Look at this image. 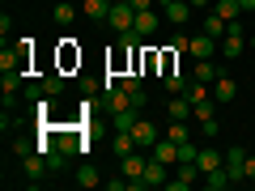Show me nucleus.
<instances>
[{"mask_svg": "<svg viewBox=\"0 0 255 191\" xmlns=\"http://www.w3.org/2000/svg\"><path fill=\"white\" fill-rule=\"evenodd\" d=\"M107 187H111V191H128L132 183H128V174H124V179H107Z\"/></svg>", "mask_w": 255, "mask_h": 191, "instance_id": "obj_37", "label": "nucleus"}, {"mask_svg": "<svg viewBox=\"0 0 255 191\" xmlns=\"http://www.w3.org/2000/svg\"><path fill=\"white\" fill-rule=\"evenodd\" d=\"M226 174H230V183H247V149H230L226 153Z\"/></svg>", "mask_w": 255, "mask_h": 191, "instance_id": "obj_5", "label": "nucleus"}, {"mask_svg": "<svg viewBox=\"0 0 255 191\" xmlns=\"http://www.w3.org/2000/svg\"><path fill=\"white\" fill-rule=\"evenodd\" d=\"M81 9H85V17L107 21V17H111V0H81Z\"/></svg>", "mask_w": 255, "mask_h": 191, "instance_id": "obj_19", "label": "nucleus"}, {"mask_svg": "<svg viewBox=\"0 0 255 191\" xmlns=\"http://www.w3.org/2000/svg\"><path fill=\"white\" fill-rule=\"evenodd\" d=\"M226 30H230V21L221 17L217 9H213L209 17H204V34H213V38H217V43H221V38H226Z\"/></svg>", "mask_w": 255, "mask_h": 191, "instance_id": "obj_18", "label": "nucleus"}, {"mask_svg": "<svg viewBox=\"0 0 255 191\" xmlns=\"http://www.w3.org/2000/svg\"><path fill=\"white\" fill-rule=\"evenodd\" d=\"M196 119H217V115H213V98H204L200 106H196Z\"/></svg>", "mask_w": 255, "mask_h": 191, "instance_id": "obj_36", "label": "nucleus"}, {"mask_svg": "<svg viewBox=\"0 0 255 191\" xmlns=\"http://www.w3.org/2000/svg\"><path fill=\"white\" fill-rule=\"evenodd\" d=\"M9 149H13V153H17V157H30V153H38V149H34V145H30V140H13V145H9Z\"/></svg>", "mask_w": 255, "mask_h": 191, "instance_id": "obj_33", "label": "nucleus"}, {"mask_svg": "<svg viewBox=\"0 0 255 191\" xmlns=\"http://www.w3.org/2000/svg\"><path fill=\"white\" fill-rule=\"evenodd\" d=\"M47 166H51V170H64V166H68V153H64V149H51V153H47Z\"/></svg>", "mask_w": 255, "mask_h": 191, "instance_id": "obj_30", "label": "nucleus"}, {"mask_svg": "<svg viewBox=\"0 0 255 191\" xmlns=\"http://www.w3.org/2000/svg\"><path fill=\"white\" fill-rule=\"evenodd\" d=\"M153 4H162V9H166V4H170V0H153Z\"/></svg>", "mask_w": 255, "mask_h": 191, "instance_id": "obj_42", "label": "nucleus"}, {"mask_svg": "<svg viewBox=\"0 0 255 191\" xmlns=\"http://www.w3.org/2000/svg\"><path fill=\"white\" fill-rule=\"evenodd\" d=\"M111 30H115V34H128V30L136 26V9H132V4H128V0H115V4H111Z\"/></svg>", "mask_w": 255, "mask_h": 191, "instance_id": "obj_3", "label": "nucleus"}, {"mask_svg": "<svg viewBox=\"0 0 255 191\" xmlns=\"http://www.w3.org/2000/svg\"><path fill=\"white\" fill-rule=\"evenodd\" d=\"M119 166H124L128 183H132V191H145V166H149V149H136V153L119 157Z\"/></svg>", "mask_w": 255, "mask_h": 191, "instance_id": "obj_1", "label": "nucleus"}, {"mask_svg": "<svg viewBox=\"0 0 255 191\" xmlns=\"http://www.w3.org/2000/svg\"><path fill=\"white\" fill-rule=\"evenodd\" d=\"M43 94H47V98H60V94H64V73H47L43 77Z\"/></svg>", "mask_w": 255, "mask_h": 191, "instance_id": "obj_25", "label": "nucleus"}, {"mask_svg": "<svg viewBox=\"0 0 255 191\" xmlns=\"http://www.w3.org/2000/svg\"><path fill=\"white\" fill-rule=\"evenodd\" d=\"M200 179H204V174H200V166H196V162H179V174H174L166 187H170V191H187V187H196Z\"/></svg>", "mask_w": 255, "mask_h": 191, "instance_id": "obj_4", "label": "nucleus"}, {"mask_svg": "<svg viewBox=\"0 0 255 191\" xmlns=\"http://www.w3.org/2000/svg\"><path fill=\"white\" fill-rule=\"evenodd\" d=\"M191 9H209V0H187Z\"/></svg>", "mask_w": 255, "mask_h": 191, "instance_id": "obj_40", "label": "nucleus"}, {"mask_svg": "<svg viewBox=\"0 0 255 191\" xmlns=\"http://www.w3.org/2000/svg\"><path fill=\"white\" fill-rule=\"evenodd\" d=\"M217 132H221L217 119H200V136H204V140H217Z\"/></svg>", "mask_w": 255, "mask_h": 191, "instance_id": "obj_31", "label": "nucleus"}, {"mask_svg": "<svg viewBox=\"0 0 255 191\" xmlns=\"http://www.w3.org/2000/svg\"><path fill=\"white\" fill-rule=\"evenodd\" d=\"M247 179H255V157H247Z\"/></svg>", "mask_w": 255, "mask_h": 191, "instance_id": "obj_39", "label": "nucleus"}, {"mask_svg": "<svg viewBox=\"0 0 255 191\" xmlns=\"http://www.w3.org/2000/svg\"><path fill=\"white\" fill-rule=\"evenodd\" d=\"M43 170H51L47 157H43V153H30V157H26V179H43Z\"/></svg>", "mask_w": 255, "mask_h": 191, "instance_id": "obj_24", "label": "nucleus"}, {"mask_svg": "<svg viewBox=\"0 0 255 191\" xmlns=\"http://www.w3.org/2000/svg\"><path fill=\"white\" fill-rule=\"evenodd\" d=\"M149 157H157V162H166V166H179V145L166 136V140H157V145L149 149Z\"/></svg>", "mask_w": 255, "mask_h": 191, "instance_id": "obj_10", "label": "nucleus"}, {"mask_svg": "<svg viewBox=\"0 0 255 191\" xmlns=\"http://www.w3.org/2000/svg\"><path fill=\"white\" fill-rule=\"evenodd\" d=\"M209 90H213V85H204V81H196V77H191V81H187V90H183V94H187V102H191V106H200V102L209 98Z\"/></svg>", "mask_w": 255, "mask_h": 191, "instance_id": "obj_22", "label": "nucleus"}, {"mask_svg": "<svg viewBox=\"0 0 255 191\" xmlns=\"http://www.w3.org/2000/svg\"><path fill=\"white\" fill-rule=\"evenodd\" d=\"M73 17H77V4H55V21L60 26H73Z\"/></svg>", "mask_w": 255, "mask_h": 191, "instance_id": "obj_29", "label": "nucleus"}, {"mask_svg": "<svg viewBox=\"0 0 255 191\" xmlns=\"http://www.w3.org/2000/svg\"><path fill=\"white\" fill-rule=\"evenodd\" d=\"M128 4H132L136 13H140V9H153V0H128Z\"/></svg>", "mask_w": 255, "mask_h": 191, "instance_id": "obj_38", "label": "nucleus"}, {"mask_svg": "<svg viewBox=\"0 0 255 191\" xmlns=\"http://www.w3.org/2000/svg\"><path fill=\"white\" fill-rule=\"evenodd\" d=\"M187 81H191V77H183L179 68H170V73H166V90H170V94H183V90H187Z\"/></svg>", "mask_w": 255, "mask_h": 191, "instance_id": "obj_28", "label": "nucleus"}, {"mask_svg": "<svg viewBox=\"0 0 255 191\" xmlns=\"http://www.w3.org/2000/svg\"><path fill=\"white\" fill-rule=\"evenodd\" d=\"M217 77H226V68H221V64H213V60H196V81L213 85Z\"/></svg>", "mask_w": 255, "mask_h": 191, "instance_id": "obj_15", "label": "nucleus"}, {"mask_svg": "<svg viewBox=\"0 0 255 191\" xmlns=\"http://www.w3.org/2000/svg\"><path fill=\"white\" fill-rule=\"evenodd\" d=\"M38 98H47V94H43V81H38V85H26V102H30V106H34Z\"/></svg>", "mask_w": 255, "mask_h": 191, "instance_id": "obj_35", "label": "nucleus"}, {"mask_svg": "<svg viewBox=\"0 0 255 191\" xmlns=\"http://www.w3.org/2000/svg\"><path fill=\"white\" fill-rule=\"evenodd\" d=\"M221 51L234 60V55H243V26L238 21H230V30H226V38H221Z\"/></svg>", "mask_w": 255, "mask_h": 191, "instance_id": "obj_9", "label": "nucleus"}, {"mask_svg": "<svg viewBox=\"0 0 255 191\" xmlns=\"http://www.w3.org/2000/svg\"><path fill=\"white\" fill-rule=\"evenodd\" d=\"M166 170H170V166L166 162H157V157H149V166H145V187H166Z\"/></svg>", "mask_w": 255, "mask_h": 191, "instance_id": "obj_11", "label": "nucleus"}, {"mask_svg": "<svg viewBox=\"0 0 255 191\" xmlns=\"http://www.w3.org/2000/svg\"><path fill=\"white\" fill-rule=\"evenodd\" d=\"M213 9H217V13H221L226 21H238V13H243V4H238V0H217Z\"/></svg>", "mask_w": 255, "mask_h": 191, "instance_id": "obj_27", "label": "nucleus"}, {"mask_svg": "<svg viewBox=\"0 0 255 191\" xmlns=\"http://www.w3.org/2000/svg\"><path fill=\"white\" fill-rule=\"evenodd\" d=\"M213 98H217V102H234L238 98V85H234V77H217V81H213Z\"/></svg>", "mask_w": 255, "mask_h": 191, "instance_id": "obj_14", "label": "nucleus"}, {"mask_svg": "<svg viewBox=\"0 0 255 191\" xmlns=\"http://www.w3.org/2000/svg\"><path fill=\"white\" fill-rule=\"evenodd\" d=\"M128 94H132V110H145L149 106V94L145 90H128Z\"/></svg>", "mask_w": 255, "mask_h": 191, "instance_id": "obj_34", "label": "nucleus"}, {"mask_svg": "<svg viewBox=\"0 0 255 191\" xmlns=\"http://www.w3.org/2000/svg\"><path fill=\"white\" fill-rule=\"evenodd\" d=\"M157 26H162V17H157L153 9H140V13H136V26H132V30H136L140 38H153V34H157Z\"/></svg>", "mask_w": 255, "mask_h": 191, "instance_id": "obj_8", "label": "nucleus"}, {"mask_svg": "<svg viewBox=\"0 0 255 191\" xmlns=\"http://www.w3.org/2000/svg\"><path fill=\"white\" fill-rule=\"evenodd\" d=\"M200 183H204L209 191H226V187H234V183H230V174H226V166H221V170H209Z\"/></svg>", "mask_w": 255, "mask_h": 191, "instance_id": "obj_21", "label": "nucleus"}, {"mask_svg": "<svg viewBox=\"0 0 255 191\" xmlns=\"http://www.w3.org/2000/svg\"><path fill=\"white\" fill-rule=\"evenodd\" d=\"M166 110H170V119H191L196 115V106L187 102V94H170V106Z\"/></svg>", "mask_w": 255, "mask_h": 191, "instance_id": "obj_16", "label": "nucleus"}, {"mask_svg": "<svg viewBox=\"0 0 255 191\" xmlns=\"http://www.w3.org/2000/svg\"><path fill=\"white\" fill-rule=\"evenodd\" d=\"M238 4H243V13H247V9H255V0H238Z\"/></svg>", "mask_w": 255, "mask_h": 191, "instance_id": "obj_41", "label": "nucleus"}, {"mask_svg": "<svg viewBox=\"0 0 255 191\" xmlns=\"http://www.w3.org/2000/svg\"><path fill=\"white\" fill-rule=\"evenodd\" d=\"M187 17H191V4H187V0H170V4H166V21H174V26H183Z\"/></svg>", "mask_w": 255, "mask_h": 191, "instance_id": "obj_20", "label": "nucleus"}, {"mask_svg": "<svg viewBox=\"0 0 255 191\" xmlns=\"http://www.w3.org/2000/svg\"><path fill=\"white\" fill-rule=\"evenodd\" d=\"M196 166H200V174L221 170V166H226V153H221V149H213V145H200V153H196Z\"/></svg>", "mask_w": 255, "mask_h": 191, "instance_id": "obj_6", "label": "nucleus"}, {"mask_svg": "<svg viewBox=\"0 0 255 191\" xmlns=\"http://www.w3.org/2000/svg\"><path fill=\"white\" fill-rule=\"evenodd\" d=\"M98 170H94V166H77V187H98Z\"/></svg>", "mask_w": 255, "mask_h": 191, "instance_id": "obj_26", "label": "nucleus"}, {"mask_svg": "<svg viewBox=\"0 0 255 191\" xmlns=\"http://www.w3.org/2000/svg\"><path fill=\"white\" fill-rule=\"evenodd\" d=\"M55 145L73 157V153H81V149H85V140H81V132H55Z\"/></svg>", "mask_w": 255, "mask_h": 191, "instance_id": "obj_17", "label": "nucleus"}, {"mask_svg": "<svg viewBox=\"0 0 255 191\" xmlns=\"http://www.w3.org/2000/svg\"><path fill=\"white\" fill-rule=\"evenodd\" d=\"M217 38H213V34H196V38H191V43H187V51L191 55H196V60H213V51H217Z\"/></svg>", "mask_w": 255, "mask_h": 191, "instance_id": "obj_7", "label": "nucleus"}, {"mask_svg": "<svg viewBox=\"0 0 255 191\" xmlns=\"http://www.w3.org/2000/svg\"><path fill=\"white\" fill-rule=\"evenodd\" d=\"M196 153H200V145H191V140L179 145V162H196Z\"/></svg>", "mask_w": 255, "mask_h": 191, "instance_id": "obj_32", "label": "nucleus"}, {"mask_svg": "<svg viewBox=\"0 0 255 191\" xmlns=\"http://www.w3.org/2000/svg\"><path fill=\"white\" fill-rule=\"evenodd\" d=\"M26 64H30V38H21L17 47H4L0 51V73H26Z\"/></svg>", "mask_w": 255, "mask_h": 191, "instance_id": "obj_2", "label": "nucleus"}, {"mask_svg": "<svg viewBox=\"0 0 255 191\" xmlns=\"http://www.w3.org/2000/svg\"><path fill=\"white\" fill-rule=\"evenodd\" d=\"M132 136H136V145H140V149H153V145H157V127L149 123V119H136Z\"/></svg>", "mask_w": 255, "mask_h": 191, "instance_id": "obj_13", "label": "nucleus"}, {"mask_svg": "<svg viewBox=\"0 0 255 191\" xmlns=\"http://www.w3.org/2000/svg\"><path fill=\"white\" fill-rule=\"evenodd\" d=\"M136 136H132V132H115V136H111V153L115 157H128V153H136Z\"/></svg>", "mask_w": 255, "mask_h": 191, "instance_id": "obj_12", "label": "nucleus"}, {"mask_svg": "<svg viewBox=\"0 0 255 191\" xmlns=\"http://www.w3.org/2000/svg\"><path fill=\"white\" fill-rule=\"evenodd\" d=\"M136 110H115V115H111V123H115V132H132V127H136Z\"/></svg>", "mask_w": 255, "mask_h": 191, "instance_id": "obj_23", "label": "nucleus"}]
</instances>
